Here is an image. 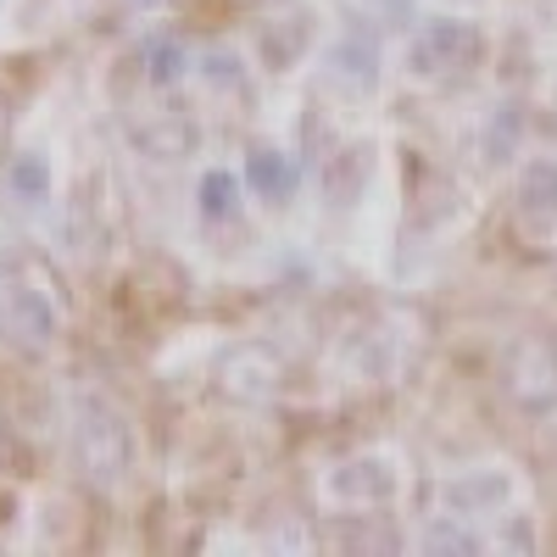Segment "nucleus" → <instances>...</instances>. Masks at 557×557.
<instances>
[{
    "label": "nucleus",
    "mask_w": 557,
    "mask_h": 557,
    "mask_svg": "<svg viewBox=\"0 0 557 557\" xmlns=\"http://www.w3.org/2000/svg\"><path fill=\"white\" fill-rule=\"evenodd\" d=\"M323 78L330 84H341L346 96H374V84H380V51H374V39H357V34H346L335 51H330V62H323Z\"/></svg>",
    "instance_id": "nucleus-6"
},
{
    "label": "nucleus",
    "mask_w": 557,
    "mask_h": 557,
    "mask_svg": "<svg viewBox=\"0 0 557 557\" xmlns=\"http://www.w3.org/2000/svg\"><path fill=\"white\" fill-rule=\"evenodd\" d=\"M139 7H157V0H139Z\"/></svg>",
    "instance_id": "nucleus-17"
},
{
    "label": "nucleus",
    "mask_w": 557,
    "mask_h": 557,
    "mask_svg": "<svg viewBox=\"0 0 557 557\" xmlns=\"http://www.w3.org/2000/svg\"><path fill=\"white\" fill-rule=\"evenodd\" d=\"M519 212L535 235H552L557 228V157H535L519 178Z\"/></svg>",
    "instance_id": "nucleus-8"
},
{
    "label": "nucleus",
    "mask_w": 557,
    "mask_h": 557,
    "mask_svg": "<svg viewBox=\"0 0 557 557\" xmlns=\"http://www.w3.org/2000/svg\"><path fill=\"white\" fill-rule=\"evenodd\" d=\"M552 351L546 346H519V362H513V391L524 407H546L552 401Z\"/></svg>",
    "instance_id": "nucleus-10"
},
{
    "label": "nucleus",
    "mask_w": 557,
    "mask_h": 557,
    "mask_svg": "<svg viewBox=\"0 0 557 557\" xmlns=\"http://www.w3.org/2000/svg\"><path fill=\"white\" fill-rule=\"evenodd\" d=\"M441 502L451 507L457 519H480V513H491V507L513 502V480H507V474H491V469H480V474H457V480L441 485Z\"/></svg>",
    "instance_id": "nucleus-7"
},
{
    "label": "nucleus",
    "mask_w": 557,
    "mask_h": 557,
    "mask_svg": "<svg viewBox=\"0 0 557 557\" xmlns=\"http://www.w3.org/2000/svg\"><path fill=\"white\" fill-rule=\"evenodd\" d=\"M246 178H251V190L262 196V201H290L296 196V184H301V173H296V162L285 157V151H273V146H257L251 151V162H246Z\"/></svg>",
    "instance_id": "nucleus-9"
},
{
    "label": "nucleus",
    "mask_w": 557,
    "mask_h": 557,
    "mask_svg": "<svg viewBox=\"0 0 557 557\" xmlns=\"http://www.w3.org/2000/svg\"><path fill=\"white\" fill-rule=\"evenodd\" d=\"M184 67H190V57H184L178 39H151V45H146V73H151V84H178Z\"/></svg>",
    "instance_id": "nucleus-14"
},
{
    "label": "nucleus",
    "mask_w": 557,
    "mask_h": 557,
    "mask_svg": "<svg viewBox=\"0 0 557 557\" xmlns=\"http://www.w3.org/2000/svg\"><path fill=\"white\" fill-rule=\"evenodd\" d=\"M201 212H207V218H235V212H240V178L223 173V168H212V173L201 178Z\"/></svg>",
    "instance_id": "nucleus-13"
},
{
    "label": "nucleus",
    "mask_w": 557,
    "mask_h": 557,
    "mask_svg": "<svg viewBox=\"0 0 557 557\" xmlns=\"http://www.w3.org/2000/svg\"><path fill=\"white\" fill-rule=\"evenodd\" d=\"M401 491V469L391 457H351L323 474V496L335 507H380Z\"/></svg>",
    "instance_id": "nucleus-3"
},
{
    "label": "nucleus",
    "mask_w": 557,
    "mask_h": 557,
    "mask_svg": "<svg viewBox=\"0 0 557 557\" xmlns=\"http://www.w3.org/2000/svg\"><path fill=\"white\" fill-rule=\"evenodd\" d=\"M0 335H7L12 346H23V351H45L51 335H57L51 301H45L39 290H28V285H7L0 290Z\"/></svg>",
    "instance_id": "nucleus-5"
},
{
    "label": "nucleus",
    "mask_w": 557,
    "mask_h": 557,
    "mask_svg": "<svg viewBox=\"0 0 557 557\" xmlns=\"http://www.w3.org/2000/svg\"><path fill=\"white\" fill-rule=\"evenodd\" d=\"M7 184H12V196H17V201L39 207L45 196H51V162H45L39 151H23V157H12Z\"/></svg>",
    "instance_id": "nucleus-11"
},
{
    "label": "nucleus",
    "mask_w": 557,
    "mask_h": 557,
    "mask_svg": "<svg viewBox=\"0 0 557 557\" xmlns=\"http://www.w3.org/2000/svg\"><path fill=\"white\" fill-rule=\"evenodd\" d=\"M312 45V12L296 7V0H273L257 23V57L273 67V73H290Z\"/></svg>",
    "instance_id": "nucleus-4"
},
{
    "label": "nucleus",
    "mask_w": 557,
    "mask_h": 557,
    "mask_svg": "<svg viewBox=\"0 0 557 557\" xmlns=\"http://www.w3.org/2000/svg\"><path fill=\"white\" fill-rule=\"evenodd\" d=\"M128 424L107 407V401H78L73 407V457L89 485H117L128 469Z\"/></svg>",
    "instance_id": "nucleus-1"
},
{
    "label": "nucleus",
    "mask_w": 557,
    "mask_h": 557,
    "mask_svg": "<svg viewBox=\"0 0 557 557\" xmlns=\"http://www.w3.org/2000/svg\"><path fill=\"white\" fill-rule=\"evenodd\" d=\"M134 139H139V146H146L151 157H184V151L196 146V128H190V123H178V117L168 112V117H157V128H151V123H139Z\"/></svg>",
    "instance_id": "nucleus-12"
},
{
    "label": "nucleus",
    "mask_w": 557,
    "mask_h": 557,
    "mask_svg": "<svg viewBox=\"0 0 557 557\" xmlns=\"http://www.w3.org/2000/svg\"><path fill=\"white\" fill-rule=\"evenodd\" d=\"M480 57V28L469 17H430L418 23L412 45H407V67L418 78H435V73H457Z\"/></svg>",
    "instance_id": "nucleus-2"
},
{
    "label": "nucleus",
    "mask_w": 557,
    "mask_h": 557,
    "mask_svg": "<svg viewBox=\"0 0 557 557\" xmlns=\"http://www.w3.org/2000/svg\"><path fill=\"white\" fill-rule=\"evenodd\" d=\"M374 7H396V0H374Z\"/></svg>",
    "instance_id": "nucleus-16"
},
{
    "label": "nucleus",
    "mask_w": 557,
    "mask_h": 557,
    "mask_svg": "<svg viewBox=\"0 0 557 557\" xmlns=\"http://www.w3.org/2000/svg\"><path fill=\"white\" fill-rule=\"evenodd\" d=\"M424 541H430V546H457V552H474V546H480L474 535H462V530H446V524H435V530H430Z\"/></svg>",
    "instance_id": "nucleus-15"
}]
</instances>
